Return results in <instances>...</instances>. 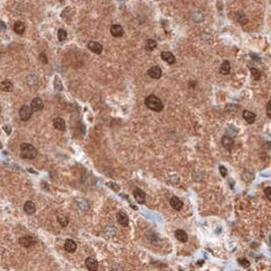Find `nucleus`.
Returning <instances> with one entry per match:
<instances>
[{
  "mask_svg": "<svg viewBox=\"0 0 271 271\" xmlns=\"http://www.w3.org/2000/svg\"><path fill=\"white\" fill-rule=\"evenodd\" d=\"M145 105L148 107L149 109H151L155 112H160L163 109V103L160 98H158L155 95H150L148 96L145 100Z\"/></svg>",
  "mask_w": 271,
  "mask_h": 271,
  "instance_id": "obj_1",
  "label": "nucleus"
},
{
  "mask_svg": "<svg viewBox=\"0 0 271 271\" xmlns=\"http://www.w3.org/2000/svg\"><path fill=\"white\" fill-rule=\"evenodd\" d=\"M38 151L37 149L34 147L32 144L29 143H24L20 145V156L25 159H29V160H33L37 157Z\"/></svg>",
  "mask_w": 271,
  "mask_h": 271,
  "instance_id": "obj_2",
  "label": "nucleus"
},
{
  "mask_svg": "<svg viewBox=\"0 0 271 271\" xmlns=\"http://www.w3.org/2000/svg\"><path fill=\"white\" fill-rule=\"evenodd\" d=\"M33 112H34V111L32 110V108H31V106L24 105V106L20 107V109L19 111V114L20 119L24 120V121H27V120H29L31 117H32Z\"/></svg>",
  "mask_w": 271,
  "mask_h": 271,
  "instance_id": "obj_3",
  "label": "nucleus"
},
{
  "mask_svg": "<svg viewBox=\"0 0 271 271\" xmlns=\"http://www.w3.org/2000/svg\"><path fill=\"white\" fill-rule=\"evenodd\" d=\"M37 244L36 239H34L33 237H30V235H27V237H23L19 239V245L24 247V248H31Z\"/></svg>",
  "mask_w": 271,
  "mask_h": 271,
  "instance_id": "obj_4",
  "label": "nucleus"
},
{
  "mask_svg": "<svg viewBox=\"0 0 271 271\" xmlns=\"http://www.w3.org/2000/svg\"><path fill=\"white\" fill-rule=\"evenodd\" d=\"M88 48L95 54H101V52L103 51L102 45L100 43H98V42H95V41H91V42H89Z\"/></svg>",
  "mask_w": 271,
  "mask_h": 271,
  "instance_id": "obj_5",
  "label": "nucleus"
},
{
  "mask_svg": "<svg viewBox=\"0 0 271 271\" xmlns=\"http://www.w3.org/2000/svg\"><path fill=\"white\" fill-rule=\"evenodd\" d=\"M44 107V103L42 101V99L40 98H34L32 100V103H31V108L34 111V112H38V111L42 110Z\"/></svg>",
  "mask_w": 271,
  "mask_h": 271,
  "instance_id": "obj_6",
  "label": "nucleus"
},
{
  "mask_svg": "<svg viewBox=\"0 0 271 271\" xmlns=\"http://www.w3.org/2000/svg\"><path fill=\"white\" fill-rule=\"evenodd\" d=\"M134 197L136 201L139 203V204H143L145 202V198H146V195H145V192L144 191H142L141 189H135L134 191Z\"/></svg>",
  "mask_w": 271,
  "mask_h": 271,
  "instance_id": "obj_7",
  "label": "nucleus"
},
{
  "mask_svg": "<svg viewBox=\"0 0 271 271\" xmlns=\"http://www.w3.org/2000/svg\"><path fill=\"white\" fill-rule=\"evenodd\" d=\"M85 264H86L87 268H88L89 270H91V271H95V270L98 269V262H97L96 259L92 258V257L87 258L86 261H85Z\"/></svg>",
  "mask_w": 271,
  "mask_h": 271,
  "instance_id": "obj_8",
  "label": "nucleus"
},
{
  "mask_svg": "<svg viewBox=\"0 0 271 271\" xmlns=\"http://www.w3.org/2000/svg\"><path fill=\"white\" fill-rule=\"evenodd\" d=\"M116 219L121 226H127L128 225V216L124 212H118L116 215Z\"/></svg>",
  "mask_w": 271,
  "mask_h": 271,
  "instance_id": "obj_9",
  "label": "nucleus"
},
{
  "mask_svg": "<svg viewBox=\"0 0 271 271\" xmlns=\"http://www.w3.org/2000/svg\"><path fill=\"white\" fill-rule=\"evenodd\" d=\"M161 58L164 61L167 62L168 64H173L175 62V57L171 52H168V51H163L161 53Z\"/></svg>",
  "mask_w": 271,
  "mask_h": 271,
  "instance_id": "obj_10",
  "label": "nucleus"
},
{
  "mask_svg": "<svg viewBox=\"0 0 271 271\" xmlns=\"http://www.w3.org/2000/svg\"><path fill=\"white\" fill-rule=\"evenodd\" d=\"M183 202H182V200L179 199V198H178V197H172L171 199H170V206H171L173 209L174 210H176V211H179V210H182V208H183Z\"/></svg>",
  "mask_w": 271,
  "mask_h": 271,
  "instance_id": "obj_11",
  "label": "nucleus"
},
{
  "mask_svg": "<svg viewBox=\"0 0 271 271\" xmlns=\"http://www.w3.org/2000/svg\"><path fill=\"white\" fill-rule=\"evenodd\" d=\"M110 33L113 37H121L123 35V29L120 25H113L110 28Z\"/></svg>",
  "mask_w": 271,
  "mask_h": 271,
  "instance_id": "obj_12",
  "label": "nucleus"
},
{
  "mask_svg": "<svg viewBox=\"0 0 271 271\" xmlns=\"http://www.w3.org/2000/svg\"><path fill=\"white\" fill-rule=\"evenodd\" d=\"M148 75H150L152 79H159L162 75V71L159 67H152L148 71Z\"/></svg>",
  "mask_w": 271,
  "mask_h": 271,
  "instance_id": "obj_13",
  "label": "nucleus"
},
{
  "mask_svg": "<svg viewBox=\"0 0 271 271\" xmlns=\"http://www.w3.org/2000/svg\"><path fill=\"white\" fill-rule=\"evenodd\" d=\"M24 210H25L27 214L32 215L36 212V205H35V203L32 202V201H28V202H26L25 205H24Z\"/></svg>",
  "mask_w": 271,
  "mask_h": 271,
  "instance_id": "obj_14",
  "label": "nucleus"
},
{
  "mask_svg": "<svg viewBox=\"0 0 271 271\" xmlns=\"http://www.w3.org/2000/svg\"><path fill=\"white\" fill-rule=\"evenodd\" d=\"M64 250L68 253H74L76 250V244L72 239H67L64 243Z\"/></svg>",
  "mask_w": 271,
  "mask_h": 271,
  "instance_id": "obj_15",
  "label": "nucleus"
},
{
  "mask_svg": "<svg viewBox=\"0 0 271 271\" xmlns=\"http://www.w3.org/2000/svg\"><path fill=\"white\" fill-rule=\"evenodd\" d=\"M243 117H244V119L248 123H254L256 120V114L248 110H245L244 112H243Z\"/></svg>",
  "mask_w": 271,
  "mask_h": 271,
  "instance_id": "obj_16",
  "label": "nucleus"
},
{
  "mask_svg": "<svg viewBox=\"0 0 271 271\" xmlns=\"http://www.w3.org/2000/svg\"><path fill=\"white\" fill-rule=\"evenodd\" d=\"M222 146L226 149V150H230V149L234 147V140L230 137H227V136H224L221 140Z\"/></svg>",
  "mask_w": 271,
  "mask_h": 271,
  "instance_id": "obj_17",
  "label": "nucleus"
},
{
  "mask_svg": "<svg viewBox=\"0 0 271 271\" xmlns=\"http://www.w3.org/2000/svg\"><path fill=\"white\" fill-rule=\"evenodd\" d=\"M13 30H15V32L16 34L23 35L24 33H25L26 26H25V24H24L23 22H20V20H17V22H15V26H13Z\"/></svg>",
  "mask_w": 271,
  "mask_h": 271,
  "instance_id": "obj_18",
  "label": "nucleus"
},
{
  "mask_svg": "<svg viewBox=\"0 0 271 271\" xmlns=\"http://www.w3.org/2000/svg\"><path fill=\"white\" fill-rule=\"evenodd\" d=\"M53 127L58 131H64L65 130V121L60 118V117H57L53 120Z\"/></svg>",
  "mask_w": 271,
  "mask_h": 271,
  "instance_id": "obj_19",
  "label": "nucleus"
},
{
  "mask_svg": "<svg viewBox=\"0 0 271 271\" xmlns=\"http://www.w3.org/2000/svg\"><path fill=\"white\" fill-rule=\"evenodd\" d=\"M230 72V63L228 60H224L220 65V74L228 75Z\"/></svg>",
  "mask_w": 271,
  "mask_h": 271,
  "instance_id": "obj_20",
  "label": "nucleus"
},
{
  "mask_svg": "<svg viewBox=\"0 0 271 271\" xmlns=\"http://www.w3.org/2000/svg\"><path fill=\"white\" fill-rule=\"evenodd\" d=\"M235 16H237V20H238V22L241 24V25H243V26L247 25V24H248V22H249L247 15H245L244 12H242V11H239V12L235 13Z\"/></svg>",
  "mask_w": 271,
  "mask_h": 271,
  "instance_id": "obj_21",
  "label": "nucleus"
},
{
  "mask_svg": "<svg viewBox=\"0 0 271 271\" xmlns=\"http://www.w3.org/2000/svg\"><path fill=\"white\" fill-rule=\"evenodd\" d=\"M57 220H58V222H59V223H60L61 226L65 227V226H67V225L68 224V220H69L68 215L64 214V213L58 214V215H57Z\"/></svg>",
  "mask_w": 271,
  "mask_h": 271,
  "instance_id": "obj_22",
  "label": "nucleus"
},
{
  "mask_svg": "<svg viewBox=\"0 0 271 271\" xmlns=\"http://www.w3.org/2000/svg\"><path fill=\"white\" fill-rule=\"evenodd\" d=\"M175 238L182 243H186L187 241V234L183 230H182V229H178V230L175 231Z\"/></svg>",
  "mask_w": 271,
  "mask_h": 271,
  "instance_id": "obj_23",
  "label": "nucleus"
},
{
  "mask_svg": "<svg viewBox=\"0 0 271 271\" xmlns=\"http://www.w3.org/2000/svg\"><path fill=\"white\" fill-rule=\"evenodd\" d=\"M12 88H13V85H12V83L10 81H3L1 84H0V89H1L2 91H4V92L11 91Z\"/></svg>",
  "mask_w": 271,
  "mask_h": 271,
  "instance_id": "obj_24",
  "label": "nucleus"
},
{
  "mask_svg": "<svg viewBox=\"0 0 271 271\" xmlns=\"http://www.w3.org/2000/svg\"><path fill=\"white\" fill-rule=\"evenodd\" d=\"M157 47V42L153 39H149L146 41V45H145V48L147 51H153L155 48Z\"/></svg>",
  "mask_w": 271,
  "mask_h": 271,
  "instance_id": "obj_25",
  "label": "nucleus"
},
{
  "mask_svg": "<svg viewBox=\"0 0 271 271\" xmlns=\"http://www.w3.org/2000/svg\"><path fill=\"white\" fill-rule=\"evenodd\" d=\"M193 19L195 20L196 23H202L205 19V16L202 12H196L193 15Z\"/></svg>",
  "mask_w": 271,
  "mask_h": 271,
  "instance_id": "obj_26",
  "label": "nucleus"
},
{
  "mask_svg": "<svg viewBox=\"0 0 271 271\" xmlns=\"http://www.w3.org/2000/svg\"><path fill=\"white\" fill-rule=\"evenodd\" d=\"M57 37H58V40H59L60 42L64 41L65 39H67V31L63 30V29H60L59 31H58V33H57Z\"/></svg>",
  "mask_w": 271,
  "mask_h": 271,
  "instance_id": "obj_27",
  "label": "nucleus"
},
{
  "mask_svg": "<svg viewBox=\"0 0 271 271\" xmlns=\"http://www.w3.org/2000/svg\"><path fill=\"white\" fill-rule=\"evenodd\" d=\"M251 75H252V78L254 80H259L261 78V72H260L257 68L252 67L251 68Z\"/></svg>",
  "mask_w": 271,
  "mask_h": 271,
  "instance_id": "obj_28",
  "label": "nucleus"
},
{
  "mask_svg": "<svg viewBox=\"0 0 271 271\" xmlns=\"http://www.w3.org/2000/svg\"><path fill=\"white\" fill-rule=\"evenodd\" d=\"M238 261H239V263L241 264V265H242L243 267H249V266H250V262H249L247 259L241 258V259H239Z\"/></svg>",
  "mask_w": 271,
  "mask_h": 271,
  "instance_id": "obj_29",
  "label": "nucleus"
},
{
  "mask_svg": "<svg viewBox=\"0 0 271 271\" xmlns=\"http://www.w3.org/2000/svg\"><path fill=\"white\" fill-rule=\"evenodd\" d=\"M264 194H265V196L267 197V199L271 201V187H266V189L264 190Z\"/></svg>",
  "mask_w": 271,
  "mask_h": 271,
  "instance_id": "obj_30",
  "label": "nucleus"
},
{
  "mask_svg": "<svg viewBox=\"0 0 271 271\" xmlns=\"http://www.w3.org/2000/svg\"><path fill=\"white\" fill-rule=\"evenodd\" d=\"M266 114H267V116H268L269 118H271V100H270V101H268V103H267Z\"/></svg>",
  "mask_w": 271,
  "mask_h": 271,
  "instance_id": "obj_31",
  "label": "nucleus"
},
{
  "mask_svg": "<svg viewBox=\"0 0 271 271\" xmlns=\"http://www.w3.org/2000/svg\"><path fill=\"white\" fill-rule=\"evenodd\" d=\"M39 57H40V60L42 61L44 64H47L48 63V58H47L46 54H45V53H41Z\"/></svg>",
  "mask_w": 271,
  "mask_h": 271,
  "instance_id": "obj_32",
  "label": "nucleus"
},
{
  "mask_svg": "<svg viewBox=\"0 0 271 271\" xmlns=\"http://www.w3.org/2000/svg\"><path fill=\"white\" fill-rule=\"evenodd\" d=\"M219 171H220V173H221V175L223 176V178H225V176H226V174H227V170H226V168L224 167V166H219Z\"/></svg>",
  "mask_w": 271,
  "mask_h": 271,
  "instance_id": "obj_33",
  "label": "nucleus"
},
{
  "mask_svg": "<svg viewBox=\"0 0 271 271\" xmlns=\"http://www.w3.org/2000/svg\"><path fill=\"white\" fill-rule=\"evenodd\" d=\"M55 89H58V90H61L62 89L61 83H60L59 79H58V78L55 79Z\"/></svg>",
  "mask_w": 271,
  "mask_h": 271,
  "instance_id": "obj_34",
  "label": "nucleus"
},
{
  "mask_svg": "<svg viewBox=\"0 0 271 271\" xmlns=\"http://www.w3.org/2000/svg\"><path fill=\"white\" fill-rule=\"evenodd\" d=\"M6 29V25L4 24V22H2V20H0V32H2V31H4Z\"/></svg>",
  "mask_w": 271,
  "mask_h": 271,
  "instance_id": "obj_35",
  "label": "nucleus"
},
{
  "mask_svg": "<svg viewBox=\"0 0 271 271\" xmlns=\"http://www.w3.org/2000/svg\"><path fill=\"white\" fill-rule=\"evenodd\" d=\"M0 112H1V106H0Z\"/></svg>",
  "mask_w": 271,
  "mask_h": 271,
  "instance_id": "obj_36",
  "label": "nucleus"
}]
</instances>
